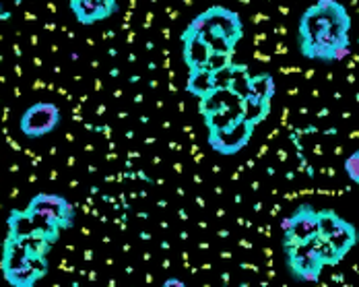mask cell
<instances>
[{"label": "cell", "instance_id": "cell-7", "mask_svg": "<svg viewBox=\"0 0 359 287\" xmlns=\"http://www.w3.org/2000/svg\"><path fill=\"white\" fill-rule=\"evenodd\" d=\"M72 17L79 25L89 27L102 21H108L111 15L118 13V0H69Z\"/></svg>", "mask_w": 359, "mask_h": 287}, {"label": "cell", "instance_id": "cell-2", "mask_svg": "<svg viewBox=\"0 0 359 287\" xmlns=\"http://www.w3.org/2000/svg\"><path fill=\"white\" fill-rule=\"evenodd\" d=\"M184 32L198 36L209 46V50L213 52V60L207 71L215 72L233 65L236 48L244 39V21L240 13L221 4H213L190 19Z\"/></svg>", "mask_w": 359, "mask_h": 287}, {"label": "cell", "instance_id": "cell-4", "mask_svg": "<svg viewBox=\"0 0 359 287\" xmlns=\"http://www.w3.org/2000/svg\"><path fill=\"white\" fill-rule=\"evenodd\" d=\"M62 122V109L54 102H34L32 106L23 109L19 118V133L29 139L37 141L58 131Z\"/></svg>", "mask_w": 359, "mask_h": 287}, {"label": "cell", "instance_id": "cell-1", "mask_svg": "<svg viewBox=\"0 0 359 287\" xmlns=\"http://www.w3.org/2000/svg\"><path fill=\"white\" fill-rule=\"evenodd\" d=\"M351 15L339 0H316L297 21V48L306 60L337 65L351 52Z\"/></svg>", "mask_w": 359, "mask_h": 287}, {"label": "cell", "instance_id": "cell-9", "mask_svg": "<svg viewBox=\"0 0 359 287\" xmlns=\"http://www.w3.org/2000/svg\"><path fill=\"white\" fill-rule=\"evenodd\" d=\"M343 168H345V174L349 176V180L359 188V149L353 151L351 155H347Z\"/></svg>", "mask_w": 359, "mask_h": 287}, {"label": "cell", "instance_id": "cell-8", "mask_svg": "<svg viewBox=\"0 0 359 287\" xmlns=\"http://www.w3.org/2000/svg\"><path fill=\"white\" fill-rule=\"evenodd\" d=\"M277 93V85H275V79L271 72H260V74H252L250 79V93L258 100H266V102H273Z\"/></svg>", "mask_w": 359, "mask_h": 287}, {"label": "cell", "instance_id": "cell-5", "mask_svg": "<svg viewBox=\"0 0 359 287\" xmlns=\"http://www.w3.org/2000/svg\"><path fill=\"white\" fill-rule=\"evenodd\" d=\"M25 209L39 213L46 219H50L52 223H56L58 227H62L65 232H71L74 227V219H76V211L72 207V203L56 192H37L29 199V203L25 205Z\"/></svg>", "mask_w": 359, "mask_h": 287}, {"label": "cell", "instance_id": "cell-10", "mask_svg": "<svg viewBox=\"0 0 359 287\" xmlns=\"http://www.w3.org/2000/svg\"><path fill=\"white\" fill-rule=\"evenodd\" d=\"M184 287L186 283L184 281H180V279H168V281H163V287Z\"/></svg>", "mask_w": 359, "mask_h": 287}, {"label": "cell", "instance_id": "cell-6", "mask_svg": "<svg viewBox=\"0 0 359 287\" xmlns=\"http://www.w3.org/2000/svg\"><path fill=\"white\" fill-rule=\"evenodd\" d=\"M281 232H283L281 244H297L314 238L320 232L318 209H314L310 203H302L291 215L281 221Z\"/></svg>", "mask_w": 359, "mask_h": 287}, {"label": "cell", "instance_id": "cell-3", "mask_svg": "<svg viewBox=\"0 0 359 287\" xmlns=\"http://www.w3.org/2000/svg\"><path fill=\"white\" fill-rule=\"evenodd\" d=\"M289 275L299 283H318L326 262L314 246V238L297 244H281Z\"/></svg>", "mask_w": 359, "mask_h": 287}]
</instances>
